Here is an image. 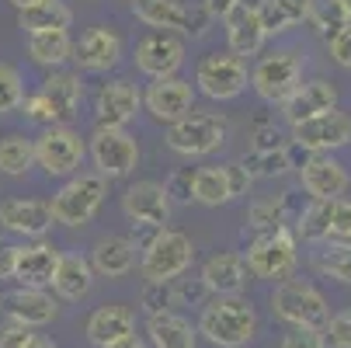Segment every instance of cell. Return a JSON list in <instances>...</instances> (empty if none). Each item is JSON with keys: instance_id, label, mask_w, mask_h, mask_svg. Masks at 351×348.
<instances>
[{"instance_id": "6da1fadb", "label": "cell", "mask_w": 351, "mask_h": 348, "mask_svg": "<svg viewBox=\"0 0 351 348\" xmlns=\"http://www.w3.org/2000/svg\"><path fill=\"white\" fill-rule=\"evenodd\" d=\"M84 102V77L80 70H49V77L25 94L21 115L35 126H70Z\"/></svg>"}, {"instance_id": "7a4b0ae2", "label": "cell", "mask_w": 351, "mask_h": 348, "mask_svg": "<svg viewBox=\"0 0 351 348\" xmlns=\"http://www.w3.org/2000/svg\"><path fill=\"white\" fill-rule=\"evenodd\" d=\"M258 310L240 296H216V300L202 303L198 314V334L209 338L216 348H247V341L258 338Z\"/></svg>"}, {"instance_id": "3957f363", "label": "cell", "mask_w": 351, "mask_h": 348, "mask_svg": "<svg viewBox=\"0 0 351 348\" xmlns=\"http://www.w3.org/2000/svg\"><path fill=\"white\" fill-rule=\"evenodd\" d=\"M108 198V178H101L97 171H77L73 178L63 181V188L49 198V209H53V223L77 230L87 227L97 209L105 206Z\"/></svg>"}, {"instance_id": "277c9868", "label": "cell", "mask_w": 351, "mask_h": 348, "mask_svg": "<svg viewBox=\"0 0 351 348\" xmlns=\"http://www.w3.org/2000/svg\"><path fill=\"white\" fill-rule=\"evenodd\" d=\"M191 262H195V240L181 230L160 227L143 244L139 272L146 282H171V279L184 275L191 268Z\"/></svg>"}, {"instance_id": "5b68a950", "label": "cell", "mask_w": 351, "mask_h": 348, "mask_svg": "<svg viewBox=\"0 0 351 348\" xmlns=\"http://www.w3.org/2000/svg\"><path fill=\"white\" fill-rule=\"evenodd\" d=\"M32 146H35V167L63 181L73 178L87 157V136H80L73 126H42V132L32 136Z\"/></svg>"}, {"instance_id": "8992f818", "label": "cell", "mask_w": 351, "mask_h": 348, "mask_svg": "<svg viewBox=\"0 0 351 348\" xmlns=\"http://www.w3.org/2000/svg\"><path fill=\"white\" fill-rule=\"evenodd\" d=\"M87 157L101 178L119 181L139 167V143L125 126H94L87 136Z\"/></svg>"}, {"instance_id": "52a82bcc", "label": "cell", "mask_w": 351, "mask_h": 348, "mask_svg": "<svg viewBox=\"0 0 351 348\" xmlns=\"http://www.w3.org/2000/svg\"><path fill=\"white\" fill-rule=\"evenodd\" d=\"M243 265L250 275L258 279H292L295 265H299V240L292 233V227H278V230H268V233H258L254 240L247 244V255H243Z\"/></svg>"}, {"instance_id": "ba28073f", "label": "cell", "mask_w": 351, "mask_h": 348, "mask_svg": "<svg viewBox=\"0 0 351 348\" xmlns=\"http://www.w3.org/2000/svg\"><path fill=\"white\" fill-rule=\"evenodd\" d=\"M271 314L278 321H285L289 327H313V331H324L327 317H330V307L324 300V292L313 286V282H303V279H282L271 292Z\"/></svg>"}, {"instance_id": "9c48e42d", "label": "cell", "mask_w": 351, "mask_h": 348, "mask_svg": "<svg viewBox=\"0 0 351 348\" xmlns=\"http://www.w3.org/2000/svg\"><path fill=\"white\" fill-rule=\"evenodd\" d=\"M250 87V70L247 60L226 53H206L195 67V94H206L209 102H237Z\"/></svg>"}, {"instance_id": "30bf717a", "label": "cell", "mask_w": 351, "mask_h": 348, "mask_svg": "<svg viewBox=\"0 0 351 348\" xmlns=\"http://www.w3.org/2000/svg\"><path fill=\"white\" fill-rule=\"evenodd\" d=\"M230 136V122L216 112H188L184 119L167 126V146L181 157H209Z\"/></svg>"}, {"instance_id": "8fae6325", "label": "cell", "mask_w": 351, "mask_h": 348, "mask_svg": "<svg viewBox=\"0 0 351 348\" xmlns=\"http://www.w3.org/2000/svg\"><path fill=\"white\" fill-rule=\"evenodd\" d=\"M299 84H303V56L295 49H275L250 67V87L265 105H282Z\"/></svg>"}, {"instance_id": "7c38bea8", "label": "cell", "mask_w": 351, "mask_h": 348, "mask_svg": "<svg viewBox=\"0 0 351 348\" xmlns=\"http://www.w3.org/2000/svg\"><path fill=\"white\" fill-rule=\"evenodd\" d=\"M250 185H254V181H250V174L243 171L240 161L195 167V171H191V202L209 206V209H219V206H230L233 198L247 195Z\"/></svg>"}, {"instance_id": "4fadbf2b", "label": "cell", "mask_w": 351, "mask_h": 348, "mask_svg": "<svg viewBox=\"0 0 351 348\" xmlns=\"http://www.w3.org/2000/svg\"><path fill=\"white\" fill-rule=\"evenodd\" d=\"M289 143L303 154H334V150H341V146L351 143V115L341 112V108L320 112L306 122L292 126Z\"/></svg>"}, {"instance_id": "5bb4252c", "label": "cell", "mask_w": 351, "mask_h": 348, "mask_svg": "<svg viewBox=\"0 0 351 348\" xmlns=\"http://www.w3.org/2000/svg\"><path fill=\"white\" fill-rule=\"evenodd\" d=\"M195 84L184 80V77H154L143 91V108L146 115L160 122V126H171L178 119H184L188 112H195Z\"/></svg>"}, {"instance_id": "9a60e30c", "label": "cell", "mask_w": 351, "mask_h": 348, "mask_svg": "<svg viewBox=\"0 0 351 348\" xmlns=\"http://www.w3.org/2000/svg\"><path fill=\"white\" fill-rule=\"evenodd\" d=\"M171 195L160 181L154 178H143V181H132L125 192H122V216L143 230H160L171 223Z\"/></svg>"}, {"instance_id": "2e32d148", "label": "cell", "mask_w": 351, "mask_h": 348, "mask_svg": "<svg viewBox=\"0 0 351 348\" xmlns=\"http://www.w3.org/2000/svg\"><path fill=\"white\" fill-rule=\"evenodd\" d=\"M184 56H188V45L178 32H157L154 28L149 35L139 38L132 63L143 77L154 80V77H174L184 67Z\"/></svg>"}, {"instance_id": "e0dca14e", "label": "cell", "mask_w": 351, "mask_h": 348, "mask_svg": "<svg viewBox=\"0 0 351 348\" xmlns=\"http://www.w3.org/2000/svg\"><path fill=\"white\" fill-rule=\"evenodd\" d=\"M122 56H125L122 35L108 25H94L73 42L70 63H77V70L84 73H108L122 63Z\"/></svg>"}, {"instance_id": "ac0fdd59", "label": "cell", "mask_w": 351, "mask_h": 348, "mask_svg": "<svg viewBox=\"0 0 351 348\" xmlns=\"http://www.w3.org/2000/svg\"><path fill=\"white\" fill-rule=\"evenodd\" d=\"M295 171H299V185H303V192L310 198H320V202L344 198L348 188H351V174L334 154H306Z\"/></svg>"}, {"instance_id": "d6986e66", "label": "cell", "mask_w": 351, "mask_h": 348, "mask_svg": "<svg viewBox=\"0 0 351 348\" xmlns=\"http://www.w3.org/2000/svg\"><path fill=\"white\" fill-rule=\"evenodd\" d=\"M139 112H143V91L125 77L105 80L94 94V122L97 126H129Z\"/></svg>"}, {"instance_id": "ffe728a7", "label": "cell", "mask_w": 351, "mask_h": 348, "mask_svg": "<svg viewBox=\"0 0 351 348\" xmlns=\"http://www.w3.org/2000/svg\"><path fill=\"white\" fill-rule=\"evenodd\" d=\"M337 102H341L337 84L327 80V77H313V80L299 84L278 108H282V115H285L289 126H299V122H306V119H313V115H320V112L337 108Z\"/></svg>"}, {"instance_id": "44dd1931", "label": "cell", "mask_w": 351, "mask_h": 348, "mask_svg": "<svg viewBox=\"0 0 351 348\" xmlns=\"http://www.w3.org/2000/svg\"><path fill=\"white\" fill-rule=\"evenodd\" d=\"M53 209L42 198H4L0 202V230L25 240H42L53 230Z\"/></svg>"}, {"instance_id": "7402d4cb", "label": "cell", "mask_w": 351, "mask_h": 348, "mask_svg": "<svg viewBox=\"0 0 351 348\" xmlns=\"http://www.w3.org/2000/svg\"><path fill=\"white\" fill-rule=\"evenodd\" d=\"M0 307H4V314L25 327H45L49 321H56L60 314V303L56 296L49 289H35V286H18L11 292L0 296Z\"/></svg>"}, {"instance_id": "603a6c76", "label": "cell", "mask_w": 351, "mask_h": 348, "mask_svg": "<svg viewBox=\"0 0 351 348\" xmlns=\"http://www.w3.org/2000/svg\"><path fill=\"white\" fill-rule=\"evenodd\" d=\"M136 240L132 237H122V233H105L97 237L94 247H90V268L94 275L101 279H125L132 268H136Z\"/></svg>"}, {"instance_id": "cb8c5ba5", "label": "cell", "mask_w": 351, "mask_h": 348, "mask_svg": "<svg viewBox=\"0 0 351 348\" xmlns=\"http://www.w3.org/2000/svg\"><path fill=\"white\" fill-rule=\"evenodd\" d=\"M56 265H60V247L49 240H32V244H21L14 255V279L21 286L49 289Z\"/></svg>"}, {"instance_id": "d4e9b609", "label": "cell", "mask_w": 351, "mask_h": 348, "mask_svg": "<svg viewBox=\"0 0 351 348\" xmlns=\"http://www.w3.org/2000/svg\"><path fill=\"white\" fill-rule=\"evenodd\" d=\"M223 21H226V42H230V53H233V56H240V60L261 56L268 35H265V28H261V18H258L254 4L233 8Z\"/></svg>"}, {"instance_id": "484cf974", "label": "cell", "mask_w": 351, "mask_h": 348, "mask_svg": "<svg viewBox=\"0 0 351 348\" xmlns=\"http://www.w3.org/2000/svg\"><path fill=\"white\" fill-rule=\"evenodd\" d=\"M53 292L60 296V300H66V303H80L84 296L94 289V268H90V262L84 258V255H77V251H60V265H56V272H53Z\"/></svg>"}, {"instance_id": "4316f807", "label": "cell", "mask_w": 351, "mask_h": 348, "mask_svg": "<svg viewBox=\"0 0 351 348\" xmlns=\"http://www.w3.org/2000/svg\"><path fill=\"white\" fill-rule=\"evenodd\" d=\"M202 286L209 289V296H240L247 286V265L240 255L233 251H219L202 265Z\"/></svg>"}, {"instance_id": "83f0119b", "label": "cell", "mask_w": 351, "mask_h": 348, "mask_svg": "<svg viewBox=\"0 0 351 348\" xmlns=\"http://www.w3.org/2000/svg\"><path fill=\"white\" fill-rule=\"evenodd\" d=\"M87 341L94 345V348H108V345H115L119 338H125V334H132L136 331V314L129 310V307H119V303H112V307H97L90 317H87Z\"/></svg>"}, {"instance_id": "f1b7e54d", "label": "cell", "mask_w": 351, "mask_h": 348, "mask_svg": "<svg viewBox=\"0 0 351 348\" xmlns=\"http://www.w3.org/2000/svg\"><path fill=\"white\" fill-rule=\"evenodd\" d=\"M73 53V35L70 28H53V32H35L28 35V60L42 70H63Z\"/></svg>"}, {"instance_id": "f546056e", "label": "cell", "mask_w": 351, "mask_h": 348, "mask_svg": "<svg viewBox=\"0 0 351 348\" xmlns=\"http://www.w3.org/2000/svg\"><path fill=\"white\" fill-rule=\"evenodd\" d=\"M310 8H313V0H258V4H254L268 38L285 35L295 25H303L310 18Z\"/></svg>"}, {"instance_id": "4dcf8cb0", "label": "cell", "mask_w": 351, "mask_h": 348, "mask_svg": "<svg viewBox=\"0 0 351 348\" xmlns=\"http://www.w3.org/2000/svg\"><path fill=\"white\" fill-rule=\"evenodd\" d=\"M146 334H149V341H154L157 348H195V341H198V331L191 327V321L174 314V310L149 314Z\"/></svg>"}, {"instance_id": "1f68e13d", "label": "cell", "mask_w": 351, "mask_h": 348, "mask_svg": "<svg viewBox=\"0 0 351 348\" xmlns=\"http://www.w3.org/2000/svg\"><path fill=\"white\" fill-rule=\"evenodd\" d=\"M70 25H73V8L66 4V0H38V4L18 11V28L25 35L53 32V28H70Z\"/></svg>"}, {"instance_id": "d6a6232c", "label": "cell", "mask_w": 351, "mask_h": 348, "mask_svg": "<svg viewBox=\"0 0 351 348\" xmlns=\"http://www.w3.org/2000/svg\"><path fill=\"white\" fill-rule=\"evenodd\" d=\"M132 14H136V21L157 28V32H178L181 35L188 4L184 0H132Z\"/></svg>"}, {"instance_id": "836d02e7", "label": "cell", "mask_w": 351, "mask_h": 348, "mask_svg": "<svg viewBox=\"0 0 351 348\" xmlns=\"http://www.w3.org/2000/svg\"><path fill=\"white\" fill-rule=\"evenodd\" d=\"M32 167H35L32 136H25V132H8V136H0V174H8V178H25Z\"/></svg>"}, {"instance_id": "e575fe53", "label": "cell", "mask_w": 351, "mask_h": 348, "mask_svg": "<svg viewBox=\"0 0 351 348\" xmlns=\"http://www.w3.org/2000/svg\"><path fill=\"white\" fill-rule=\"evenodd\" d=\"M243 171L250 174V181H268V178H282L295 167L292 161V146H285V150H250L243 161Z\"/></svg>"}, {"instance_id": "d590c367", "label": "cell", "mask_w": 351, "mask_h": 348, "mask_svg": "<svg viewBox=\"0 0 351 348\" xmlns=\"http://www.w3.org/2000/svg\"><path fill=\"white\" fill-rule=\"evenodd\" d=\"M313 265L320 275L351 286V240H324L313 255Z\"/></svg>"}, {"instance_id": "8d00e7d4", "label": "cell", "mask_w": 351, "mask_h": 348, "mask_svg": "<svg viewBox=\"0 0 351 348\" xmlns=\"http://www.w3.org/2000/svg\"><path fill=\"white\" fill-rule=\"evenodd\" d=\"M292 233H295V240H310V244L330 240V202H320V198H313V202L295 216Z\"/></svg>"}, {"instance_id": "74e56055", "label": "cell", "mask_w": 351, "mask_h": 348, "mask_svg": "<svg viewBox=\"0 0 351 348\" xmlns=\"http://www.w3.org/2000/svg\"><path fill=\"white\" fill-rule=\"evenodd\" d=\"M247 227L258 230V233L289 227V198L282 195V198H258V202H250V209H247Z\"/></svg>"}, {"instance_id": "f35d334b", "label": "cell", "mask_w": 351, "mask_h": 348, "mask_svg": "<svg viewBox=\"0 0 351 348\" xmlns=\"http://www.w3.org/2000/svg\"><path fill=\"white\" fill-rule=\"evenodd\" d=\"M25 102V77L14 63L0 60V115L18 112Z\"/></svg>"}, {"instance_id": "ab89813d", "label": "cell", "mask_w": 351, "mask_h": 348, "mask_svg": "<svg viewBox=\"0 0 351 348\" xmlns=\"http://www.w3.org/2000/svg\"><path fill=\"white\" fill-rule=\"evenodd\" d=\"M324 38H330V35H337L351 18H348V11L341 8V0H313V8H310V18H306Z\"/></svg>"}, {"instance_id": "60d3db41", "label": "cell", "mask_w": 351, "mask_h": 348, "mask_svg": "<svg viewBox=\"0 0 351 348\" xmlns=\"http://www.w3.org/2000/svg\"><path fill=\"white\" fill-rule=\"evenodd\" d=\"M139 303H143L146 317L178 307V303H174V286H171V282H146V286H143V296H139Z\"/></svg>"}, {"instance_id": "b9f144b4", "label": "cell", "mask_w": 351, "mask_h": 348, "mask_svg": "<svg viewBox=\"0 0 351 348\" xmlns=\"http://www.w3.org/2000/svg\"><path fill=\"white\" fill-rule=\"evenodd\" d=\"M213 14L202 8V4H188V14H184V28H181V38H206L213 32Z\"/></svg>"}, {"instance_id": "7bdbcfd3", "label": "cell", "mask_w": 351, "mask_h": 348, "mask_svg": "<svg viewBox=\"0 0 351 348\" xmlns=\"http://www.w3.org/2000/svg\"><path fill=\"white\" fill-rule=\"evenodd\" d=\"M324 341L330 348H351V310H341L334 317H327L324 324Z\"/></svg>"}, {"instance_id": "ee69618b", "label": "cell", "mask_w": 351, "mask_h": 348, "mask_svg": "<svg viewBox=\"0 0 351 348\" xmlns=\"http://www.w3.org/2000/svg\"><path fill=\"white\" fill-rule=\"evenodd\" d=\"M330 237L351 240V198H334L330 202Z\"/></svg>"}, {"instance_id": "f6af8a7d", "label": "cell", "mask_w": 351, "mask_h": 348, "mask_svg": "<svg viewBox=\"0 0 351 348\" xmlns=\"http://www.w3.org/2000/svg\"><path fill=\"white\" fill-rule=\"evenodd\" d=\"M327 49H330V60L341 67V70H351V21L327 38Z\"/></svg>"}, {"instance_id": "bcb514c9", "label": "cell", "mask_w": 351, "mask_h": 348, "mask_svg": "<svg viewBox=\"0 0 351 348\" xmlns=\"http://www.w3.org/2000/svg\"><path fill=\"white\" fill-rule=\"evenodd\" d=\"M282 348H327V341H324V331L292 327V331L282 338Z\"/></svg>"}, {"instance_id": "7dc6e473", "label": "cell", "mask_w": 351, "mask_h": 348, "mask_svg": "<svg viewBox=\"0 0 351 348\" xmlns=\"http://www.w3.org/2000/svg\"><path fill=\"white\" fill-rule=\"evenodd\" d=\"M171 286H174V303H181V300H188V303H206V296H209V289L202 286V279H195V282H188V279H171Z\"/></svg>"}, {"instance_id": "c3c4849f", "label": "cell", "mask_w": 351, "mask_h": 348, "mask_svg": "<svg viewBox=\"0 0 351 348\" xmlns=\"http://www.w3.org/2000/svg\"><path fill=\"white\" fill-rule=\"evenodd\" d=\"M32 334H35L32 327H25V324H18V321L8 317L4 324H0V348H25Z\"/></svg>"}, {"instance_id": "681fc988", "label": "cell", "mask_w": 351, "mask_h": 348, "mask_svg": "<svg viewBox=\"0 0 351 348\" xmlns=\"http://www.w3.org/2000/svg\"><path fill=\"white\" fill-rule=\"evenodd\" d=\"M167 195H171V202H191V167L184 171H174L167 181H164Z\"/></svg>"}, {"instance_id": "f907efd6", "label": "cell", "mask_w": 351, "mask_h": 348, "mask_svg": "<svg viewBox=\"0 0 351 348\" xmlns=\"http://www.w3.org/2000/svg\"><path fill=\"white\" fill-rule=\"evenodd\" d=\"M285 146H289L285 132H282V129H275L271 122L254 129V150H285Z\"/></svg>"}, {"instance_id": "816d5d0a", "label": "cell", "mask_w": 351, "mask_h": 348, "mask_svg": "<svg viewBox=\"0 0 351 348\" xmlns=\"http://www.w3.org/2000/svg\"><path fill=\"white\" fill-rule=\"evenodd\" d=\"M14 255H18V247L0 240V282L14 279Z\"/></svg>"}, {"instance_id": "f5cc1de1", "label": "cell", "mask_w": 351, "mask_h": 348, "mask_svg": "<svg viewBox=\"0 0 351 348\" xmlns=\"http://www.w3.org/2000/svg\"><path fill=\"white\" fill-rule=\"evenodd\" d=\"M240 4H243V0H202V8H206L216 21H223V18H226L233 8H240Z\"/></svg>"}, {"instance_id": "db71d44e", "label": "cell", "mask_w": 351, "mask_h": 348, "mask_svg": "<svg viewBox=\"0 0 351 348\" xmlns=\"http://www.w3.org/2000/svg\"><path fill=\"white\" fill-rule=\"evenodd\" d=\"M108 348H146V341L132 331V334H125V338H119L115 345H108Z\"/></svg>"}, {"instance_id": "11a10c76", "label": "cell", "mask_w": 351, "mask_h": 348, "mask_svg": "<svg viewBox=\"0 0 351 348\" xmlns=\"http://www.w3.org/2000/svg\"><path fill=\"white\" fill-rule=\"evenodd\" d=\"M25 348H56V341H53V338H45V334H32Z\"/></svg>"}, {"instance_id": "9f6ffc18", "label": "cell", "mask_w": 351, "mask_h": 348, "mask_svg": "<svg viewBox=\"0 0 351 348\" xmlns=\"http://www.w3.org/2000/svg\"><path fill=\"white\" fill-rule=\"evenodd\" d=\"M8 4H11V8H18V11H21V8H32V4H38V0H8Z\"/></svg>"}, {"instance_id": "6f0895ef", "label": "cell", "mask_w": 351, "mask_h": 348, "mask_svg": "<svg viewBox=\"0 0 351 348\" xmlns=\"http://www.w3.org/2000/svg\"><path fill=\"white\" fill-rule=\"evenodd\" d=\"M341 8L348 11V18H351V0H341Z\"/></svg>"}, {"instance_id": "680465c9", "label": "cell", "mask_w": 351, "mask_h": 348, "mask_svg": "<svg viewBox=\"0 0 351 348\" xmlns=\"http://www.w3.org/2000/svg\"><path fill=\"white\" fill-rule=\"evenodd\" d=\"M0 119H4V115H0Z\"/></svg>"}, {"instance_id": "91938a15", "label": "cell", "mask_w": 351, "mask_h": 348, "mask_svg": "<svg viewBox=\"0 0 351 348\" xmlns=\"http://www.w3.org/2000/svg\"><path fill=\"white\" fill-rule=\"evenodd\" d=\"M129 4H132V0H129Z\"/></svg>"}]
</instances>
